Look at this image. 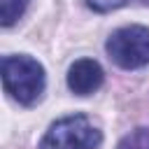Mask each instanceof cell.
I'll list each match as a JSON object with an SVG mask.
<instances>
[{
  "label": "cell",
  "mask_w": 149,
  "mask_h": 149,
  "mask_svg": "<svg viewBox=\"0 0 149 149\" xmlns=\"http://www.w3.org/2000/svg\"><path fill=\"white\" fill-rule=\"evenodd\" d=\"M128 2H130V0H86V5H88L93 12H100V14L112 12V9H119V7L128 5Z\"/></svg>",
  "instance_id": "obj_7"
},
{
  "label": "cell",
  "mask_w": 149,
  "mask_h": 149,
  "mask_svg": "<svg viewBox=\"0 0 149 149\" xmlns=\"http://www.w3.org/2000/svg\"><path fill=\"white\" fill-rule=\"evenodd\" d=\"M102 142V133L84 114H72L54 121L44 133L40 149H95Z\"/></svg>",
  "instance_id": "obj_2"
},
{
  "label": "cell",
  "mask_w": 149,
  "mask_h": 149,
  "mask_svg": "<svg viewBox=\"0 0 149 149\" xmlns=\"http://www.w3.org/2000/svg\"><path fill=\"white\" fill-rule=\"evenodd\" d=\"M116 149H149V128H135L121 137Z\"/></svg>",
  "instance_id": "obj_6"
},
{
  "label": "cell",
  "mask_w": 149,
  "mask_h": 149,
  "mask_svg": "<svg viewBox=\"0 0 149 149\" xmlns=\"http://www.w3.org/2000/svg\"><path fill=\"white\" fill-rule=\"evenodd\" d=\"M28 2L30 0H0V23L5 28H9L12 23H16L23 16Z\"/></svg>",
  "instance_id": "obj_5"
},
{
  "label": "cell",
  "mask_w": 149,
  "mask_h": 149,
  "mask_svg": "<svg viewBox=\"0 0 149 149\" xmlns=\"http://www.w3.org/2000/svg\"><path fill=\"white\" fill-rule=\"evenodd\" d=\"M105 81V72L98 61L93 58H79L68 70V86L77 95H91L95 93Z\"/></svg>",
  "instance_id": "obj_4"
},
{
  "label": "cell",
  "mask_w": 149,
  "mask_h": 149,
  "mask_svg": "<svg viewBox=\"0 0 149 149\" xmlns=\"http://www.w3.org/2000/svg\"><path fill=\"white\" fill-rule=\"evenodd\" d=\"M107 56L123 70H137L149 65V28L123 26L107 37Z\"/></svg>",
  "instance_id": "obj_3"
},
{
  "label": "cell",
  "mask_w": 149,
  "mask_h": 149,
  "mask_svg": "<svg viewBox=\"0 0 149 149\" xmlns=\"http://www.w3.org/2000/svg\"><path fill=\"white\" fill-rule=\"evenodd\" d=\"M137 2H142V5H149V0H137Z\"/></svg>",
  "instance_id": "obj_8"
},
{
  "label": "cell",
  "mask_w": 149,
  "mask_h": 149,
  "mask_svg": "<svg viewBox=\"0 0 149 149\" xmlns=\"http://www.w3.org/2000/svg\"><path fill=\"white\" fill-rule=\"evenodd\" d=\"M2 72V86L5 91L21 105H35L44 93V68L40 61L19 54V56H5L0 63Z\"/></svg>",
  "instance_id": "obj_1"
}]
</instances>
